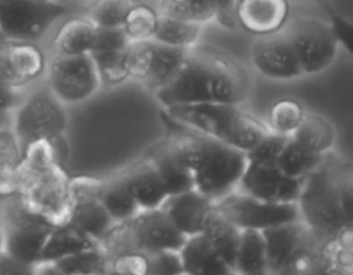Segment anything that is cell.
<instances>
[{"label":"cell","instance_id":"obj_1","mask_svg":"<svg viewBox=\"0 0 353 275\" xmlns=\"http://www.w3.org/2000/svg\"><path fill=\"white\" fill-rule=\"evenodd\" d=\"M250 87L243 64L219 48L197 44L187 50L175 77L152 95L163 108L201 102L243 104Z\"/></svg>","mask_w":353,"mask_h":275},{"label":"cell","instance_id":"obj_2","mask_svg":"<svg viewBox=\"0 0 353 275\" xmlns=\"http://www.w3.org/2000/svg\"><path fill=\"white\" fill-rule=\"evenodd\" d=\"M22 151L13 198L52 227L70 222L74 211L72 176L65 167L61 150L48 140H37Z\"/></svg>","mask_w":353,"mask_h":275},{"label":"cell","instance_id":"obj_3","mask_svg":"<svg viewBox=\"0 0 353 275\" xmlns=\"http://www.w3.org/2000/svg\"><path fill=\"white\" fill-rule=\"evenodd\" d=\"M175 126L167 142L191 171L194 189L213 202L234 192L249 163L247 153L179 123Z\"/></svg>","mask_w":353,"mask_h":275},{"label":"cell","instance_id":"obj_4","mask_svg":"<svg viewBox=\"0 0 353 275\" xmlns=\"http://www.w3.org/2000/svg\"><path fill=\"white\" fill-rule=\"evenodd\" d=\"M165 117L172 122L213 137L244 153H249L270 129L241 104L225 102H201V104L174 106L164 108Z\"/></svg>","mask_w":353,"mask_h":275},{"label":"cell","instance_id":"obj_5","mask_svg":"<svg viewBox=\"0 0 353 275\" xmlns=\"http://www.w3.org/2000/svg\"><path fill=\"white\" fill-rule=\"evenodd\" d=\"M12 129L22 150L37 140H48L61 150L65 163L69 153L66 142L70 108L52 93L46 81L26 91L22 104L13 113Z\"/></svg>","mask_w":353,"mask_h":275},{"label":"cell","instance_id":"obj_6","mask_svg":"<svg viewBox=\"0 0 353 275\" xmlns=\"http://www.w3.org/2000/svg\"><path fill=\"white\" fill-rule=\"evenodd\" d=\"M261 232L266 239L268 274H319L321 239L303 219Z\"/></svg>","mask_w":353,"mask_h":275},{"label":"cell","instance_id":"obj_7","mask_svg":"<svg viewBox=\"0 0 353 275\" xmlns=\"http://www.w3.org/2000/svg\"><path fill=\"white\" fill-rule=\"evenodd\" d=\"M85 10L66 0H0V33L5 38L45 42L65 16Z\"/></svg>","mask_w":353,"mask_h":275},{"label":"cell","instance_id":"obj_8","mask_svg":"<svg viewBox=\"0 0 353 275\" xmlns=\"http://www.w3.org/2000/svg\"><path fill=\"white\" fill-rule=\"evenodd\" d=\"M283 32L294 48L303 75L322 74L336 61L342 42L334 25L319 18H300L286 23Z\"/></svg>","mask_w":353,"mask_h":275},{"label":"cell","instance_id":"obj_9","mask_svg":"<svg viewBox=\"0 0 353 275\" xmlns=\"http://www.w3.org/2000/svg\"><path fill=\"white\" fill-rule=\"evenodd\" d=\"M45 81L52 93L69 108L92 101L102 90L97 64L91 54L49 55Z\"/></svg>","mask_w":353,"mask_h":275},{"label":"cell","instance_id":"obj_10","mask_svg":"<svg viewBox=\"0 0 353 275\" xmlns=\"http://www.w3.org/2000/svg\"><path fill=\"white\" fill-rule=\"evenodd\" d=\"M5 254L23 264L34 265L39 260L46 240L55 227L33 215L13 196L2 200Z\"/></svg>","mask_w":353,"mask_h":275},{"label":"cell","instance_id":"obj_11","mask_svg":"<svg viewBox=\"0 0 353 275\" xmlns=\"http://www.w3.org/2000/svg\"><path fill=\"white\" fill-rule=\"evenodd\" d=\"M214 209L240 229L264 231L302 219L297 203H274L234 191L214 202Z\"/></svg>","mask_w":353,"mask_h":275},{"label":"cell","instance_id":"obj_12","mask_svg":"<svg viewBox=\"0 0 353 275\" xmlns=\"http://www.w3.org/2000/svg\"><path fill=\"white\" fill-rule=\"evenodd\" d=\"M49 53L45 42L0 39V78L12 87L28 91L45 81Z\"/></svg>","mask_w":353,"mask_h":275},{"label":"cell","instance_id":"obj_13","mask_svg":"<svg viewBox=\"0 0 353 275\" xmlns=\"http://www.w3.org/2000/svg\"><path fill=\"white\" fill-rule=\"evenodd\" d=\"M254 70L273 81H293L303 77L294 48L281 29L272 35L257 37L250 48Z\"/></svg>","mask_w":353,"mask_h":275},{"label":"cell","instance_id":"obj_14","mask_svg":"<svg viewBox=\"0 0 353 275\" xmlns=\"http://www.w3.org/2000/svg\"><path fill=\"white\" fill-rule=\"evenodd\" d=\"M102 178L72 176L74 211L70 222L99 244L114 227V219L99 199Z\"/></svg>","mask_w":353,"mask_h":275},{"label":"cell","instance_id":"obj_15","mask_svg":"<svg viewBox=\"0 0 353 275\" xmlns=\"http://www.w3.org/2000/svg\"><path fill=\"white\" fill-rule=\"evenodd\" d=\"M302 182L283 173L276 164L247 163L236 191L274 203H297Z\"/></svg>","mask_w":353,"mask_h":275},{"label":"cell","instance_id":"obj_16","mask_svg":"<svg viewBox=\"0 0 353 275\" xmlns=\"http://www.w3.org/2000/svg\"><path fill=\"white\" fill-rule=\"evenodd\" d=\"M321 180L329 209L345 227H353V162L334 151L325 154Z\"/></svg>","mask_w":353,"mask_h":275},{"label":"cell","instance_id":"obj_17","mask_svg":"<svg viewBox=\"0 0 353 275\" xmlns=\"http://www.w3.org/2000/svg\"><path fill=\"white\" fill-rule=\"evenodd\" d=\"M99 26L83 10L70 13L57 23L45 39L49 55L75 57L91 54Z\"/></svg>","mask_w":353,"mask_h":275},{"label":"cell","instance_id":"obj_18","mask_svg":"<svg viewBox=\"0 0 353 275\" xmlns=\"http://www.w3.org/2000/svg\"><path fill=\"white\" fill-rule=\"evenodd\" d=\"M289 0H237L236 21L254 37L272 35L288 23Z\"/></svg>","mask_w":353,"mask_h":275},{"label":"cell","instance_id":"obj_19","mask_svg":"<svg viewBox=\"0 0 353 275\" xmlns=\"http://www.w3.org/2000/svg\"><path fill=\"white\" fill-rule=\"evenodd\" d=\"M161 209L168 215L176 229L188 238L203 232L210 215L213 214L214 202L192 187L168 196Z\"/></svg>","mask_w":353,"mask_h":275},{"label":"cell","instance_id":"obj_20","mask_svg":"<svg viewBox=\"0 0 353 275\" xmlns=\"http://www.w3.org/2000/svg\"><path fill=\"white\" fill-rule=\"evenodd\" d=\"M122 173L125 176L141 211L161 208L170 196L163 179L158 175L155 166L147 154H144V158H141L138 162L123 169Z\"/></svg>","mask_w":353,"mask_h":275},{"label":"cell","instance_id":"obj_21","mask_svg":"<svg viewBox=\"0 0 353 275\" xmlns=\"http://www.w3.org/2000/svg\"><path fill=\"white\" fill-rule=\"evenodd\" d=\"M180 256L185 275L234 274L203 234L188 236L180 249Z\"/></svg>","mask_w":353,"mask_h":275},{"label":"cell","instance_id":"obj_22","mask_svg":"<svg viewBox=\"0 0 353 275\" xmlns=\"http://www.w3.org/2000/svg\"><path fill=\"white\" fill-rule=\"evenodd\" d=\"M163 179L168 195H176L194 187L192 176L188 167L176 156L168 142H163L145 153Z\"/></svg>","mask_w":353,"mask_h":275},{"label":"cell","instance_id":"obj_23","mask_svg":"<svg viewBox=\"0 0 353 275\" xmlns=\"http://www.w3.org/2000/svg\"><path fill=\"white\" fill-rule=\"evenodd\" d=\"M319 274H353V227L321 239Z\"/></svg>","mask_w":353,"mask_h":275},{"label":"cell","instance_id":"obj_24","mask_svg":"<svg viewBox=\"0 0 353 275\" xmlns=\"http://www.w3.org/2000/svg\"><path fill=\"white\" fill-rule=\"evenodd\" d=\"M99 199L115 223L134 218L141 209L122 170L110 178H102Z\"/></svg>","mask_w":353,"mask_h":275},{"label":"cell","instance_id":"obj_25","mask_svg":"<svg viewBox=\"0 0 353 275\" xmlns=\"http://www.w3.org/2000/svg\"><path fill=\"white\" fill-rule=\"evenodd\" d=\"M94 247H98L97 240L88 236L72 222H68L65 225H59L52 229L39 261H57L63 256Z\"/></svg>","mask_w":353,"mask_h":275},{"label":"cell","instance_id":"obj_26","mask_svg":"<svg viewBox=\"0 0 353 275\" xmlns=\"http://www.w3.org/2000/svg\"><path fill=\"white\" fill-rule=\"evenodd\" d=\"M292 137L309 150L325 156L333 151L334 142H336V130L325 115L306 111Z\"/></svg>","mask_w":353,"mask_h":275},{"label":"cell","instance_id":"obj_27","mask_svg":"<svg viewBox=\"0 0 353 275\" xmlns=\"http://www.w3.org/2000/svg\"><path fill=\"white\" fill-rule=\"evenodd\" d=\"M22 158V146L13 129H0V200L14 196Z\"/></svg>","mask_w":353,"mask_h":275},{"label":"cell","instance_id":"obj_28","mask_svg":"<svg viewBox=\"0 0 353 275\" xmlns=\"http://www.w3.org/2000/svg\"><path fill=\"white\" fill-rule=\"evenodd\" d=\"M201 234L210 240V244L214 247L219 255L230 265L234 272L241 229L221 214H219L216 209H213V214L210 215Z\"/></svg>","mask_w":353,"mask_h":275},{"label":"cell","instance_id":"obj_29","mask_svg":"<svg viewBox=\"0 0 353 275\" xmlns=\"http://www.w3.org/2000/svg\"><path fill=\"white\" fill-rule=\"evenodd\" d=\"M234 274L263 275L268 274L266 239L261 231L241 229L240 245L236 256Z\"/></svg>","mask_w":353,"mask_h":275},{"label":"cell","instance_id":"obj_30","mask_svg":"<svg viewBox=\"0 0 353 275\" xmlns=\"http://www.w3.org/2000/svg\"><path fill=\"white\" fill-rule=\"evenodd\" d=\"M155 42V41H154ZM188 49L167 46L155 42V54L148 78L144 81L145 88L154 94L175 77L181 68Z\"/></svg>","mask_w":353,"mask_h":275},{"label":"cell","instance_id":"obj_31","mask_svg":"<svg viewBox=\"0 0 353 275\" xmlns=\"http://www.w3.org/2000/svg\"><path fill=\"white\" fill-rule=\"evenodd\" d=\"M204 25L172 18L160 13L152 41L167 46L190 49L200 42Z\"/></svg>","mask_w":353,"mask_h":275},{"label":"cell","instance_id":"obj_32","mask_svg":"<svg viewBox=\"0 0 353 275\" xmlns=\"http://www.w3.org/2000/svg\"><path fill=\"white\" fill-rule=\"evenodd\" d=\"M323 158L325 156H322V154L309 150L307 147L294 140L292 135H289V139L279 156L277 167L288 176L303 180L314 169H317V166L322 163Z\"/></svg>","mask_w":353,"mask_h":275},{"label":"cell","instance_id":"obj_33","mask_svg":"<svg viewBox=\"0 0 353 275\" xmlns=\"http://www.w3.org/2000/svg\"><path fill=\"white\" fill-rule=\"evenodd\" d=\"M155 6L163 15L204 26L217 21L214 0H157Z\"/></svg>","mask_w":353,"mask_h":275},{"label":"cell","instance_id":"obj_34","mask_svg":"<svg viewBox=\"0 0 353 275\" xmlns=\"http://www.w3.org/2000/svg\"><path fill=\"white\" fill-rule=\"evenodd\" d=\"M58 275H105L108 274V255L94 247L54 261Z\"/></svg>","mask_w":353,"mask_h":275},{"label":"cell","instance_id":"obj_35","mask_svg":"<svg viewBox=\"0 0 353 275\" xmlns=\"http://www.w3.org/2000/svg\"><path fill=\"white\" fill-rule=\"evenodd\" d=\"M158 18H160V12L157 6L145 0H138L130 9L121 28L131 42L151 41L158 25Z\"/></svg>","mask_w":353,"mask_h":275},{"label":"cell","instance_id":"obj_36","mask_svg":"<svg viewBox=\"0 0 353 275\" xmlns=\"http://www.w3.org/2000/svg\"><path fill=\"white\" fill-rule=\"evenodd\" d=\"M127 49L115 50V53L91 54L97 64V70H98L101 84H102V90L103 88H117V87H119V85L125 84L127 81L131 79L128 62H127Z\"/></svg>","mask_w":353,"mask_h":275},{"label":"cell","instance_id":"obj_37","mask_svg":"<svg viewBox=\"0 0 353 275\" xmlns=\"http://www.w3.org/2000/svg\"><path fill=\"white\" fill-rule=\"evenodd\" d=\"M306 114L305 107L293 98H283L272 106L266 123L270 131L292 135Z\"/></svg>","mask_w":353,"mask_h":275},{"label":"cell","instance_id":"obj_38","mask_svg":"<svg viewBox=\"0 0 353 275\" xmlns=\"http://www.w3.org/2000/svg\"><path fill=\"white\" fill-rule=\"evenodd\" d=\"M137 2L138 0H91L83 12L99 28H121Z\"/></svg>","mask_w":353,"mask_h":275},{"label":"cell","instance_id":"obj_39","mask_svg":"<svg viewBox=\"0 0 353 275\" xmlns=\"http://www.w3.org/2000/svg\"><path fill=\"white\" fill-rule=\"evenodd\" d=\"M108 274L112 275H148L150 255L143 251H122L108 256Z\"/></svg>","mask_w":353,"mask_h":275},{"label":"cell","instance_id":"obj_40","mask_svg":"<svg viewBox=\"0 0 353 275\" xmlns=\"http://www.w3.org/2000/svg\"><path fill=\"white\" fill-rule=\"evenodd\" d=\"M154 54L155 42L152 39L130 44L127 49V62L131 79L144 84L151 71Z\"/></svg>","mask_w":353,"mask_h":275},{"label":"cell","instance_id":"obj_41","mask_svg":"<svg viewBox=\"0 0 353 275\" xmlns=\"http://www.w3.org/2000/svg\"><path fill=\"white\" fill-rule=\"evenodd\" d=\"M289 135H281L270 131L263 139L247 153V159L253 163L260 164H276L281 150H283Z\"/></svg>","mask_w":353,"mask_h":275},{"label":"cell","instance_id":"obj_42","mask_svg":"<svg viewBox=\"0 0 353 275\" xmlns=\"http://www.w3.org/2000/svg\"><path fill=\"white\" fill-rule=\"evenodd\" d=\"M150 255L148 275H184L180 251H158Z\"/></svg>","mask_w":353,"mask_h":275},{"label":"cell","instance_id":"obj_43","mask_svg":"<svg viewBox=\"0 0 353 275\" xmlns=\"http://www.w3.org/2000/svg\"><path fill=\"white\" fill-rule=\"evenodd\" d=\"M131 41L122 28H99L97 41L91 54L115 53V50L127 49Z\"/></svg>","mask_w":353,"mask_h":275},{"label":"cell","instance_id":"obj_44","mask_svg":"<svg viewBox=\"0 0 353 275\" xmlns=\"http://www.w3.org/2000/svg\"><path fill=\"white\" fill-rule=\"evenodd\" d=\"M25 95L26 91L17 90L0 78V113L13 115V113L22 104Z\"/></svg>","mask_w":353,"mask_h":275},{"label":"cell","instance_id":"obj_45","mask_svg":"<svg viewBox=\"0 0 353 275\" xmlns=\"http://www.w3.org/2000/svg\"><path fill=\"white\" fill-rule=\"evenodd\" d=\"M5 254V228H3V212L2 200H0V256Z\"/></svg>","mask_w":353,"mask_h":275},{"label":"cell","instance_id":"obj_46","mask_svg":"<svg viewBox=\"0 0 353 275\" xmlns=\"http://www.w3.org/2000/svg\"><path fill=\"white\" fill-rule=\"evenodd\" d=\"M12 114H6V113H0V129L5 127H12Z\"/></svg>","mask_w":353,"mask_h":275},{"label":"cell","instance_id":"obj_47","mask_svg":"<svg viewBox=\"0 0 353 275\" xmlns=\"http://www.w3.org/2000/svg\"><path fill=\"white\" fill-rule=\"evenodd\" d=\"M66 2H72V3H78V5H81V6H83V8H86V5L91 2V0H66Z\"/></svg>","mask_w":353,"mask_h":275},{"label":"cell","instance_id":"obj_48","mask_svg":"<svg viewBox=\"0 0 353 275\" xmlns=\"http://www.w3.org/2000/svg\"><path fill=\"white\" fill-rule=\"evenodd\" d=\"M3 38V35H2V33H0V39H2Z\"/></svg>","mask_w":353,"mask_h":275}]
</instances>
